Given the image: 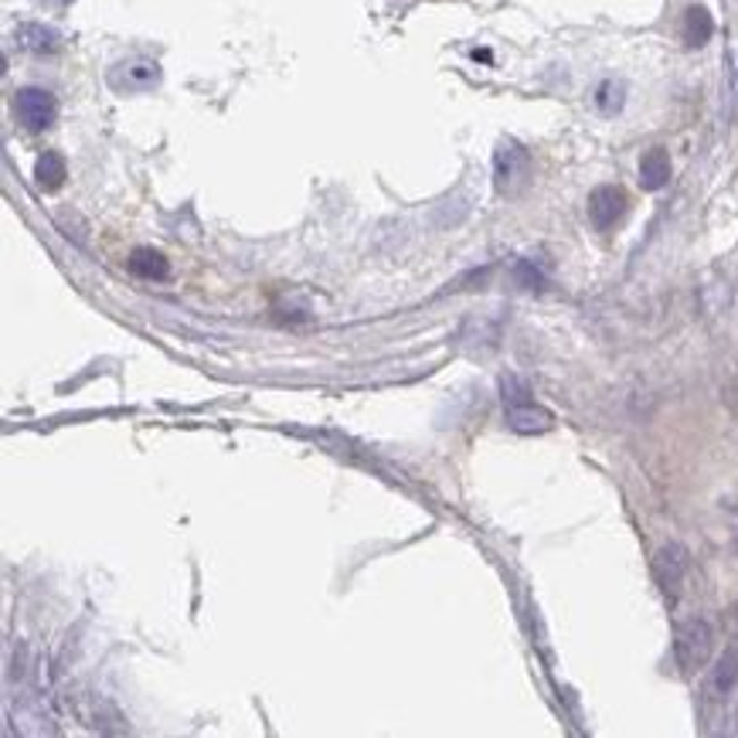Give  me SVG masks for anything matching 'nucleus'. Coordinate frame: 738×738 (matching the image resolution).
Wrapping results in <instances>:
<instances>
[{
	"label": "nucleus",
	"mask_w": 738,
	"mask_h": 738,
	"mask_svg": "<svg viewBox=\"0 0 738 738\" xmlns=\"http://www.w3.org/2000/svg\"><path fill=\"white\" fill-rule=\"evenodd\" d=\"M500 398H504L507 425H511L514 432H521V436H542V432H548L555 425V416L531 395V389L521 378L504 374L500 378Z\"/></svg>",
	"instance_id": "f257e3e1"
},
{
	"label": "nucleus",
	"mask_w": 738,
	"mask_h": 738,
	"mask_svg": "<svg viewBox=\"0 0 738 738\" xmlns=\"http://www.w3.org/2000/svg\"><path fill=\"white\" fill-rule=\"evenodd\" d=\"M711 644H715V629H711L708 620L691 616V620L677 623V629H674V660H677L680 674H698L708 664Z\"/></svg>",
	"instance_id": "f03ea898"
},
{
	"label": "nucleus",
	"mask_w": 738,
	"mask_h": 738,
	"mask_svg": "<svg viewBox=\"0 0 738 738\" xmlns=\"http://www.w3.org/2000/svg\"><path fill=\"white\" fill-rule=\"evenodd\" d=\"M14 116L28 133H44L59 116V99L41 86H24L14 92Z\"/></svg>",
	"instance_id": "7ed1b4c3"
},
{
	"label": "nucleus",
	"mask_w": 738,
	"mask_h": 738,
	"mask_svg": "<svg viewBox=\"0 0 738 738\" xmlns=\"http://www.w3.org/2000/svg\"><path fill=\"white\" fill-rule=\"evenodd\" d=\"M531 177V154L518 140H504L494 154V188L500 194H518Z\"/></svg>",
	"instance_id": "20e7f679"
},
{
	"label": "nucleus",
	"mask_w": 738,
	"mask_h": 738,
	"mask_svg": "<svg viewBox=\"0 0 738 738\" xmlns=\"http://www.w3.org/2000/svg\"><path fill=\"white\" fill-rule=\"evenodd\" d=\"M106 79H110V86H113L116 92H123V96L147 92V89H154V86L161 82V65H157L154 59L137 55V59H126V62L113 65Z\"/></svg>",
	"instance_id": "39448f33"
},
{
	"label": "nucleus",
	"mask_w": 738,
	"mask_h": 738,
	"mask_svg": "<svg viewBox=\"0 0 738 738\" xmlns=\"http://www.w3.org/2000/svg\"><path fill=\"white\" fill-rule=\"evenodd\" d=\"M684 575H687V548L684 545L671 542V545H664L653 555V582H657V589L664 593L667 599L680 596Z\"/></svg>",
	"instance_id": "423d86ee"
},
{
	"label": "nucleus",
	"mask_w": 738,
	"mask_h": 738,
	"mask_svg": "<svg viewBox=\"0 0 738 738\" xmlns=\"http://www.w3.org/2000/svg\"><path fill=\"white\" fill-rule=\"evenodd\" d=\"M626 191L616 184H599L589 194V221L599 228V232H609V228H616L626 215Z\"/></svg>",
	"instance_id": "0eeeda50"
},
{
	"label": "nucleus",
	"mask_w": 738,
	"mask_h": 738,
	"mask_svg": "<svg viewBox=\"0 0 738 738\" xmlns=\"http://www.w3.org/2000/svg\"><path fill=\"white\" fill-rule=\"evenodd\" d=\"M14 41H17V48H24V52H31V55H55L62 48V35L38 21L21 24L14 31Z\"/></svg>",
	"instance_id": "6e6552de"
},
{
	"label": "nucleus",
	"mask_w": 738,
	"mask_h": 738,
	"mask_svg": "<svg viewBox=\"0 0 738 738\" xmlns=\"http://www.w3.org/2000/svg\"><path fill=\"white\" fill-rule=\"evenodd\" d=\"M667 181H671V154L664 147L647 150L640 161V184L647 191H660V188H667Z\"/></svg>",
	"instance_id": "1a4fd4ad"
},
{
	"label": "nucleus",
	"mask_w": 738,
	"mask_h": 738,
	"mask_svg": "<svg viewBox=\"0 0 738 738\" xmlns=\"http://www.w3.org/2000/svg\"><path fill=\"white\" fill-rule=\"evenodd\" d=\"M680 35H684V44L687 48H704L711 41V35H715V21H711L708 8L695 4L684 11V24H680Z\"/></svg>",
	"instance_id": "9d476101"
},
{
	"label": "nucleus",
	"mask_w": 738,
	"mask_h": 738,
	"mask_svg": "<svg viewBox=\"0 0 738 738\" xmlns=\"http://www.w3.org/2000/svg\"><path fill=\"white\" fill-rule=\"evenodd\" d=\"M126 266H130L133 276H140V279H157V283L170 276V263L164 259V252L150 249V245L133 249V252H130V259H126Z\"/></svg>",
	"instance_id": "9b49d317"
},
{
	"label": "nucleus",
	"mask_w": 738,
	"mask_h": 738,
	"mask_svg": "<svg viewBox=\"0 0 738 738\" xmlns=\"http://www.w3.org/2000/svg\"><path fill=\"white\" fill-rule=\"evenodd\" d=\"M735 684H738V650H725L708 674V691L711 698H725L735 691Z\"/></svg>",
	"instance_id": "f8f14e48"
},
{
	"label": "nucleus",
	"mask_w": 738,
	"mask_h": 738,
	"mask_svg": "<svg viewBox=\"0 0 738 738\" xmlns=\"http://www.w3.org/2000/svg\"><path fill=\"white\" fill-rule=\"evenodd\" d=\"M68 177V167H65V157L59 154V150H44V154L38 157L35 164V181L41 191H59L65 184Z\"/></svg>",
	"instance_id": "ddd939ff"
},
{
	"label": "nucleus",
	"mask_w": 738,
	"mask_h": 738,
	"mask_svg": "<svg viewBox=\"0 0 738 738\" xmlns=\"http://www.w3.org/2000/svg\"><path fill=\"white\" fill-rule=\"evenodd\" d=\"M623 99H626V89H623L620 82H602V86L596 89V106H599L606 116L620 113V110H623Z\"/></svg>",
	"instance_id": "4468645a"
},
{
	"label": "nucleus",
	"mask_w": 738,
	"mask_h": 738,
	"mask_svg": "<svg viewBox=\"0 0 738 738\" xmlns=\"http://www.w3.org/2000/svg\"><path fill=\"white\" fill-rule=\"evenodd\" d=\"M514 269H518V279H521V283H524V287H531V290H538V287L545 283V279H542V272L534 269L531 263H518Z\"/></svg>",
	"instance_id": "2eb2a0df"
},
{
	"label": "nucleus",
	"mask_w": 738,
	"mask_h": 738,
	"mask_svg": "<svg viewBox=\"0 0 738 738\" xmlns=\"http://www.w3.org/2000/svg\"><path fill=\"white\" fill-rule=\"evenodd\" d=\"M44 4H52V8H65V4H72V0H44Z\"/></svg>",
	"instance_id": "dca6fc26"
}]
</instances>
